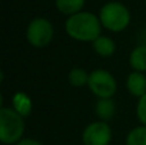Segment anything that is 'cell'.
Returning <instances> with one entry per match:
<instances>
[{"instance_id": "cell-3", "label": "cell", "mask_w": 146, "mask_h": 145, "mask_svg": "<svg viewBox=\"0 0 146 145\" xmlns=\"http://www.w3.org/2000/svg\"><path fill=\"white\" fill-rule=\"evenodd\" d=\"M99 19L104 28L111 32H121L128 27L131 14L127 7H124L122 3L110 1L100 9Z\"/></svg>"}, {"instance_id": "cell-6", "label": "cell", "mask_w": 146, "mask_h": 145, "mask_svg": "<svg viewBox=\"0 0 146 145\" xmlns=\"http://www.w3.org/2000/svg\"><path fill=\"white\" fill-rule=\"evenodd\" d=\"M111 141V128L104 121L92 122L83 130V145H109Z\"/></svg>"}, {"instance_id": "cell-5", "label": "cell", "mask_w": 146, "mask_h": 145, "mask_svg": "<svg viewBox=\"0 0 146 145\" xmlns=\"http://www.w3.org/2000/svg\"><path fill=\"white\" fill-rule=\"evenodd\" d=\"M54 28L50 21L46 18L37 17L32 19L27 26L26 30V37L27 41L35 48H44L49 45L53 40Z\"/></svg>"}, {"instance_id": "cell-8", "label": "cell", "mask_w": 146, "mask_h": 145, "mask_svg": "<svg viewBox=\"0 0 146 145\" xmlns=\"http://www.w3.org/2000/svg\"><path fill=\"white\" fill-rule=\"evenodd\" d=\"M92 48L98 55L103 57V58H108L111 57L115 51V44L108 36L100 35L95 41H92Z\"/></svg>"}, {"instance_id": "cell-11", "label": "cell", "mask_w": 146, "mask_h": 145, "mask_svg": "<svg viewBox=\"0 0 146 145\" xmlns=\"http://www.w3.org/2000/svg\"><path fill=\"white\" fill-rule=\"evenodd\" d=\"M56 9L60 13L67 15L77 14L82 10L83 5H85V0H55Z\"/></svg>"}, {"instance_id": "cell-7", "label": "cell", "mask_w": 146, "mask_h": 145, "mask_svg": "<svg viewBox=\"0 0 146 145\" xmlns=\"http://www.w3.org/2000/svg\"><path fill=\"white\" fill-rule=\"evenodd\" d=\"M127 90L131 95L140 99L146 94V76L141 72H132L127 77Z\"/></svg>"}, {"instance_id": "cell-2", "label": "cell", "mask_w": 146, "mask_h": 145, "mask_svg": "<svg viewBox=\"0 0 146 145\" xmlns=\"http://www.w3.org/2000/svg\"><path fill=\"white\" fill-rule=\"evenodd\" d=\"M23 134H25L23 116L12 108H0V140L1 143L5 145L17 144L21 141Z\"/></svg>"}, {"instance_id": "cell-12", "label": "cell", "mask_w": 146, "mask_h": 145, "mask_svg": "<svg viewBox=\"0 0 146 145\" xmlns=\"http://www.w3.org/2000/svg\"><path fill=\"white\" fill-rule=\"evenodd\" d=\"M88 76L83 68H73L68 73V82L74 87H82L88 84Z\"/></svg>"}, {"instance_id": "cell-1", "label": "cell", "mask_w": 146, "mask_h": 145, "mask_svg": "<svg viewBox=\"0 0 146 145\" xmlns=\"http://www.w3.org/2000/svg\"><path fill=\"white\" fill-rule=\"evenodd\" d=\"M66 32L77 41H95L100 36L101 22L95 14L80 12L66 21Z\"/></svg>"}, {"instance_id": "cell-13", "label": "cell", "mask_w": 146, "mask_h": 145, "mask_svg": "<svg viewBox=\"0 0 146 145\" xmlns=\"http://www.w3.org/2000/svg\"><path fill=\"white\" fill-rule=\"evenodd\" d=\"M126 145H146V126H139L129 131Z\"/></svg>"}, {"instance_id": "cell-15", "label": "cell", "mask_w": 146, "mask_h": 145, "mask_svg": "<svg viewBox=\"0 0 146 145\" xmlns=\"http://www.w3.org/2000/svg\"><path fill=\"white\" fill-rule=\"evenodd\" d=\"M15 145H44V144L37 140H33V139H23V140H21Z\"/></svg>"}, {"instance_id": "cell-9", "label": "cell", "mask_w": 146, "mask_h": 145, "mask_svg": "<svg viewBox=\"0 0 146 145\" xmlns=\"http://www.w3.org/2000/svg\"><path fill=\"white\" fill-rule=\"evenodd\" d=\"M129 66L135 72L146 71V45H139L129 54Z\"/></svg>"}, {"instance_id": "cell-4", "label": "cell", "mask_w": 146, "mask_h": 145, "mask_svg": "<svg viewBox=\"0 0 146 145\" xmlns=\"http://www.w3.org/2000/svg\"><path fill=\"white\" fill-rule=\"evenodd\" d=\"M88 89L99 99H111L117 91V81L106 69H95L88 76Z\"/></svg>"}, {"instance_id": "cell-14", "label": "cell", "mask_w": 146, "mask_h": 145, "mask_svg": "<svg viewBox=\"0 0 146 145\" xmlns=\"http://www.w3.org/2000/svg\"><path fill=\"white\" fill-rule=\"evenodd\" d=\"M136 113L139 121L144 126H146V94L139 99V103H137L136 107Z\"/></svg>"}, {"instance_id": "cell-10", "label": "cell", "mask_w": 146, "mask_h": 145, "mask_svg": "<svg viewBox=\"0 0 146 145\" xmlns=\"http://www.w3.org/2000/svg\"><path fill=\"white\" fill-rule=\"evenodd\" d=\"M96 116L100 118L101 121L106 122V121L111 120L115 113V104L111 99H99L96 102L95 107Z\"/></svg>"}]
</instances>
